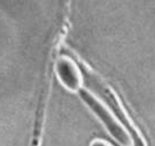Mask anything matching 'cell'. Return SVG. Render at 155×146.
Returning <instances> with one entry per match:
<instances>
[{"label":"cell","mask_w":155,"mask_h":146,"mask_svg":"<svg viewBox=\"0 0 155 146\" xmlns=\"http://www.w3.org/2000/svg\"><path fill=\"white\" fill-rule=\"evenodd\" d=\"M78 95L84 105L104 126L110 136L120 146H133V138L128 129L116 118L108 107L92 92L82 87Z\"/></svg>","instance_id":"cell-1"},{"label":"cell","mask_w":155,"mask_h":146,"mask_svg":"<svg viewBox=\"0 0 155 146\" xmlns=\"http://www.w3.org/2000/svg\"><path fill=\"white\" fill-rule=\"evenodd\" d=\"M55 72L59 82L68 91L78 93L83 87L81 70L70 57L59 56L55 63Z\"/></svg>","instance_id":"cell-2"},{"label":"cell","mask_w":155,"mask_h":146,"mask_svg":"<svg viewBox=\"0 0 155 146\" xmlns=\"http://www.w3.org/2000/svg\"><path fill=\"white\" fill-rule=\"evenodd\" d=\"M89 146H113L110 142L101 138H95L92 140Z\"/></svg>","instance_id":"cell-3"}]
</instances>
